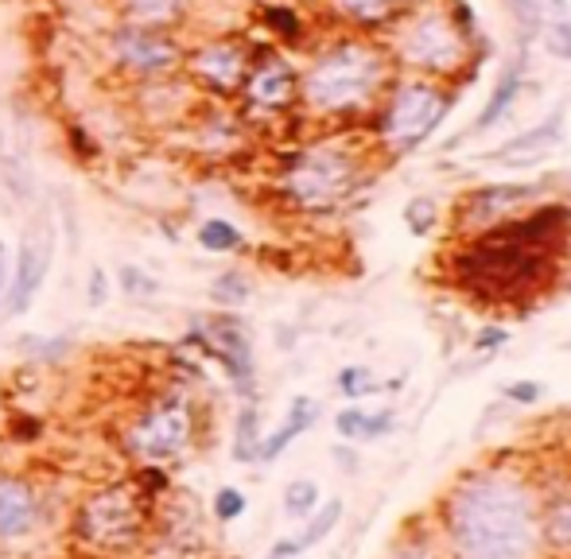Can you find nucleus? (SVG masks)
Masks as SVG:
<instances>
[{
    "instance_id": "6e6552de",
    "label": "nucleus",
    "mask_w": 571,
    "mask_h": 559,
    "mask_svg": "<svg viewBox=\"0 0 571 559\" xmlns=\"http://www.w3.org/2000/svg\"><path fill=\"white\" fill-rule=\"evenodd\" d=\"M187 443H191V412L180 397H168L156 408H148L133 424V432H128V450L148 458V463L175 458Z\"/></svg>"
},
{
    "instance_id": "7ed1b4c3",
    "label": "nucleus",
    "mask_w": 571,
    "mask_h": 559,
    "mask_svg": "<svg viewBox=\"0 0 571 559\" xmlns=\"http://www.w3.org/2000/svg\"><path fill=\"white\" fill-rule=\"evenodd\" d=\"M377 82H381V59L362 43H342L334 52L319 55L316 67L307 70L304 98L323 113H342L366 102Z\"/></svg>"
},
{
    "instance_id": "4468645a",
    "label": "nucleus",
    "mask_w": 571,
    "mask_h": 559,
    "mask_svg": "<svg viewBox=\"0 0 571 559\" xmlns=\"http://www.w3.org/2000/svg\"><path fill=\"white\" fill-rule=\"evenodd\" d=\"M39 517L35 490L20 478H0V540H20Z\"/></svg>"
},
{
    "instance_id": "9d476101",
    "label": "nucleus",
    "mask_w": 571,
    "mask_h": 559,
    "mask_svg": "<svg viewBox=\"0 0 571 559\" xmlns=\"http://www.w3.org/2000/svg\"><path fill=\"white\" fill-rule=\"evenodd\" d=\"M187 342H198L203 350H210L218 362L226 365L230 381L238 392H253V346H249V334L233 315H218L210 322H198L195 334Z\"/></svg>"
},
{
    "instance_id": "c85d7f7f",
    "label": "nucleus",
    "mask_w": 571,
    "mask_h": 559,
    "mask_svg": "<svg viewBox=\"0 0 571 559\" xmlns=\"http://www.w3.org/2000/svg\"><path fill=\"white\" fill-rule=\"evenodd\" d=\"M121 292L133 299H152V296H160V280L140 272L137 264H125V269H121Z\"/></svg>"
},
{
    "instance_id": "a211bd4d",
    "label": "nucleus",
    "mask_w": 571,
    "mask_h": 559,
    "mask_svg": "<svg viewBox=\"0 0 571 559\" xmlns=\"http://www.w3.org/2000/svg\"><path fill=\"white\" fill-rule=\"evenodd\" d=\"M316 420H319V404H316V400L296 397V400H292V408H288V420H284V424L276 427V432L269 435V440H261V458H265V463L281 458L284 450H288L292 443H296L299 435L307 432V427L316 424Z\"/></svg>"
},
{
    "instance_id": "20e7f679",
    "label": "nucleus",
    "mask_w": 571,
    "mask_h": 559,
    "mask_svg": "<svg viewBox=\"0 0 571 559\" xmlns=\"http://www.w3.org/2000/svg\"><path fill=\"white\" fill-rule=\"evenodd\" d=\"M55 261V226L47 214H39V221L24 229V241H20L16 253V269L9 276V288L0 292V311L9 315H24L32 307V299L39 296L43 280L52 272Z\"/></svg>"
},
{
    "instance_id": "39448f33",
    "label": "nucleus",
    "mask_w": 571,
    "mask_h": 559,
    "mask_svg": "<svg viewBox=\"0 0 571 559\" xmlns=\"http://www.w3.org/2000/svg\"><path fill=\"white\" fill-rule=\"evenodd\" d=\"M113 59L121 70L137 78H171L183 62L180 39L168 27H145V24H121L110 39Z\"/></svg>"
},
{
    "instance_id": "ddd939ff",
    "label": "nucleus",
    "mask_w": 571,
    "mask_h": 559,
    "mask_svg": "<svg viewBox=\"0 0 571 559\" xmlns=\"http://www.w3.org/2000/svg\"><path fill=\"white\" fill-rule=\"evenodd\" d=\"M560 140H563V110H556L545 125H537V128H529V133H521V136H513V140H505V145L498 148V152H490L487 160L510 163V168H517V163H537V160H545V156L552 152Z\"/></svg>"
},
{
    "instance_id": "6ab92c4d",
    "label": "nucleus",
    "mask_w": 571,
    "mask_h": 559,
    "mask_svg": "<svg viewBox=\"0 0 571 559\" xmlns=\"http://www.w3.org/2000/svg\"><path fill=\"white\" fill-rule=\"evenodd\" d=\"M125 24H145V27H171L183 20L187 0H117Z\"/></svg>"
},
{
    "instance_id": "412c9836",
    "label": "nucleus",
    "mask_w": 571,
    "mask_h": 559,
    "mask_svg": "<svg viewBox=\"0 0 571 559\" xmlns=\"http://www.w3.org/2000/svg\"><path fill=\"white\" fill-rule=\"evenodd\" d=\"M517 90H521V62H513V67L505 70L502 82H498V90L490 93L487 110L478 113V121L470 125L467 136H478V133H487L490 125H498V121H502L505 113H510V105H513V98H517Z\"/></svg>"
},
{
    "instance_id": "a878e982",
    "label": "nucleus",
    "mask_w": 571,
    "mask_h": 559,
    "mask_svg": "<svg viewBox=\"0 0 571 559\" xmlns=\"http://www.w3.org/2000/svg\"><path fill=\"white\" fill-rule=\"evenodd\" d=\"M249 280L241 276V272H222V276L214 280V288H210V296H214V304H222V307H241L249 299Z\"/></svg>"
},
{
    "instance_id": "f3484780",
    "label": "nucleus",
    "mask_w": 571,
    "mask_h": 559,
    "mask_svg": "<svg viewBox=\"0 0 571 559\" xmlns=\"http://www.w3.org/2000/svg\"><path fill=\"white\" fill-rule=\"evenodd\" d=\"M342 521V501L339 498H331L327 505H319L316 513H311V521L304 525V533L299 536H288V540H281L273 548V559H292V556H299V551H307V548H316V544H323L327 536L334 533V525Z\"/></svg>"
},
{
    "instance_id": "2eb2a0df",
    "label": "nucleus",
    "mask_w": 571,
    "mask_h": 559,
    "mask_svg": "<svg viewBox=\"0 0 571 559\" xmlns=\"http://www.w3.org/2000/svg\"><path fill=\"white\" fill-rule=\"evenodd\" d=\"M296 85H299L296 70H292L288 62H281V59L261 62V67L245 75L249 98H253L256 105H269V110H281V105H288L292 98H296Z\"/></svg>"
},
{
    "instance_id": "423d86ee",
    "label": "nucleus",
    "mask_w": 571,
    "mask_h": 559,
    "mask_svg": "<svg viewBox=\"0 0 571 559\" xmlns=\"http://www.w3.org/2000/svg\"><path fill=\"white\" fill-rule=\"evenodd\" d=\"M354 183V163L334 148H311L288 171V195L299 206H327L342 198Z\"/></svg>"
},
{
    "instance_id": "9b49d317",
    "label": "nucleus",
    "mask_w": 571,
    "mask_h": 559,
    "mask_svg": "<svg viewBox=\"0 0 571 559\" xmlns=\"http://www.w3.org/2000/svg\"><path fill=\"white\" fill-rule=\"evenodd\" d=\"M187 67L195 70L206 85H214V90H222V93H233L249 75L245 52H241L233 39H210L206 47H198V52L191 55Z\"/></svg>"
},
{
    "instance_id": "72a5a7b5",
    "label": "nucleus",
    "mask_w": 571,
    "mask_h": 559,
    "mask_svg": "<svg viewBox=\"0 0 571 559\" xmlns=\"http://www.w3.org/2000/svg\"><path fill=\"white\" fill-rule=\"evenodd\" d=\"M435 221V203H427V198H416V203H409V229L412 233H427Z\"/></svg>"
},
{
    "instance_id": "f03ea898",
    "label": "nucleus",
    "mask_w": 571,
    "mask_h": 559,
    "mask_svg": "<svg viewBox=\"0 0 571 559\" xmlns=\"http://www.w3.org/2000/svg\"><path fill=\"white\" fill-rule=\"evenodd\" d=\"M568 221V206H545L525 221L494 226L459 256L462 288L482 292L490 299H513L521 292L540 288V280L548 276L556 233H563Z\"/></svg>"
},
{
    "instance_id": "4c0bfd02",
    "label": "nucleus",
    "mask_w": 571,
    "mask_h": 559,
    "mask_svg": "<svg viewBox=\"0 0 571 559\" xmlns=\"http://www.w3.org/2000/svg\"><path fill=\"white\" fill-rule=\"evenodd\" d=\"M510 397L521 400V404H533V400L540 397V389L537 385H510Z\"/></svg>"
},
{
    "instance_id": "e433bc0d",
    "label": "nucleus",
    "mask_w": 571,
    "mask_h": 559,
    "mask_svg": "<svg viewBox=\"0 0 571 559\" xmlns=\"http://www.w3.org/2000/svg\"><path fill=\"white\" fill-rule=\"evenodd\" d=\"M105 296H110V280H105L102 269H90V292H85V299H90V307H102Z\"/></svg>"
},
{
    "instance_id": "c9c22d12",
    "label": "nucleus",
    "mask_w": 571,
    "mask_h": 559,
    "mask_svg": "<svg viewBox=\"0 0 571 559\" xmlns=\"http://www.w3.org/2000/svg\"><path fill=\"white\" fill-rule=\"evenodd\" d=\"M67 140H70V148H75V156L78 160H94L98 156V145H90V136H85V128L82 125H70L67 128Z\"/></svg>"
},
{
    "instance_id": "aec40b11",
    "label": "nucleus",
    "mask_w": 571,
    "mask_h": 559,
    "mask_svg": "<svg viewBox=\"0 0 571 559\" xmlns=\"http://www.w3.org/2000/svg\"><path fill=\"white\" fill-rule=\"evenodd\" d=\"M334 427H339L342 440H381L385 432L392 427V412H377L369 415L366 408H342L339 415H334Z\"/></svg>"
},
{
    "instance_id": "5701e85b",
    "label": "nucleus",
    "mask_w": 571,
    "mask_h": 559,
    "mask_svg": "<svg viewBox=\"0 0 571 559\" xmlns=\"http://www.w3.org/2000/svg\"><path fill=\"white\" fill-rule=\"evenodd\" d=\"M233 458L238 463H253L261 458V412L253 404L238 412V432H233Z\"/></svg>"
},
{
    "instance_id": "58836bf2",
    "label": "nucleus",
    "mask_w": 571,
    "mask_h": 559,
    "mask_svg": "<svg viewBox=\"0 0 571 559\" xmlns=\"http://www.w3.org/2000/svg\"><path fill=\"white\" fill-rule=\"evenodd\" d=\"M9 276H12V264H9V246L0 238V292L9 288Z\"/></svg>"
},
{
    "instance_id": "f257e3e1",
    "label": "nucleus",
    "mask_w": 571,
    "mask_h": 559,
    "mask_svg": "<svg viewBox=\"0 0 571 559\" xmlns=\"http://www.w3.org/2000/svg\"><path fill=\"white\" fill-rule=\"evenodd\" d=\"M447 528L462 559H533L540 540L537 501L513 478H475L447 505Z\"/></svg>"
},
{
    "instance_id": "473e14b6",
    "label": "nucleus",
    "mask_w": 571,
    "mask_h": 559,
    "mask_svg": "<svg viewBox=\"0 0 571 559\" xmlns=\"http://www.w3.org/2000/svg\"><path fill=\"white\" fill-rule=\"evenodd\" d=\"M545 43H548V52L556 55V59H571V24H548V35H545Z\"/></svg>"
},
{
    "instance_id": "7c9ffc66",
    "label": "nucleus",
    "mask_w": 571,
    "mask_h": 559,
    "mask_svg": "<svg viewBox=\"0 0 571 559\" xmlns=\"http://www.w3.org/2000/svg\"><path fill=\"white\" fill-rule=\"evenodd\" d=\"M245 513V493L233 490V486H222L214 493V517L218 521H238Z\"/></svg>"
},
{
    "instance_id": "0eeeda50",
    "label": "nucleus",
    "mask_w": 571,
    "mask_h": 559,
    "mask_svg": "<svg viewBox=\"0 0 571 559\" xmlns=\"http://www.w3.org/2000/svg\"><path fill=\"white\" fill-rule=\"evenodd\" d=\"M75 528L98 548H125L140 536V501L128 490H105L85 501Z\"/></svg>"
},
{
    "instance_id": "cd10ccee",
    "label": "nucleus",
    "mask_w": 571,
    "mask_h": 559,
    "mask_svg": "<svg viewBox=\"0 0 571 559\" xmlns=\"http://www.w3.org/2000/svg\"><path fill=\"white\" fill-rule=\"evenodd\" d=\"M334 9H339L342 16L362 20V24H369V20L389 16V12L397 9V0H334Z\"/></svg>"
},
{
    "instance_id": "f8f14e48",
    "label": "nucleus",
    "mask_w": 571,
    "mask_h": 559,
    "mask_svg": "<svg viewBox=\"0 0 571 559\" xmlns=\"http://www.w3.org/2000/svg\"><path fill=\"white\" fill-rule=\"evenodd\" d=\"M409 59L427 70H447L459 59V32L444 16L420 20L409 32Z\"/></svg>"
},
{
    "instance_id": "c756f323",
    "label": "nucleus",
    "mask_w": 571,
    "mask_h": 559,
    "mask_svg": "<svg viewBox=\"0 0 571 559\" xmlns=\"http://www.w3.org/2000/svg\"><path fill=\"white\" fill-rule=\"evenodd\" d=\"M261 20H265L269 32L281 35V39H299V16L288 4H269V9L261 12Z\"/></svg>"
},
{
    "instance_id": "393cba45",
    "label": "nucleus",
    "mask_w": 571,
    "mask_h": 559,
    "mask_svg": "<svg viewBox=\"0 0 571 559\" xmlns=\"http://www.w3.org/2000/svg\"><path fill=\"white\" fill-rule=\"evenodd\" d=\"M316 509H319V486L311 482V478H296V482H288V490H284V513H288L292 521L311 517Z\"/></svg>"
},
{
    "instance_id": "ea45409f",
    "label": "nucleus",
    "mask_w": 571,
    "mask_h": 559,
    "mask_svg": "<svg viewBox=\"0 0 571 559\" xmlns=\"http://www.w3.org/2000/svg\"><path fill=\"white\" fill-rule=\"evenodd\" d=\"M498 342H505V331H498V327H490V331L478 334V346H482V350H494Z\"/></svg>"
},
{
    "instance_id": "f704fd0d",
    "label": "nucleus",
    "mask_w": 571,
    "mask_h": 559,
    "mask_svg": "<svg viewBox=\"0 0 571 559\" xmlns=\"http://www.w3.org/2000/svg\"><path fill=\"white\" fill-rule=\"evenodd\" d=\"M20 346H24L27 354H35V357H62L70 342L67 339H20Z\"/></svg>"
},
{
    "instance_id": "4be33fe9",
    "label": "nucleus",
    "mask_w": 571,
    "mask_h": 559,
    "mask_svg": "<svg viewBox=\"0 0 571 559\" xmlns=\"http://www.w3.org/2000/svg\"><path fill=\"white\" fill-rule=\"evenodd\" d=\"M0 179H4V191H9L16 203H35V171L24 156L16 152H0Z\"/></svg>"
},
{
    "instance_id": "dca6fc26",
    "label": "nucleus",
    "mask_w": 571,
    "mask_h": 559,
    "mask_svg": "<svg viewBox=\"0 0 571 559\" xmlns=\"http://www.w3.org/2000/svg\"><path fill=\"white\" fill-rule=\"evenodd\" d=\"M529 195H533V186H482V191L470 195L467 221L470 226H498L510 206L525 203Z\"/></svg>"
},
{
    "instance_id": "2f4dec72",
    "label": "nucleus",
    "mask_w": 571,
    "mask_h": 559,
    "mask_svg": "<svg viewBox=\"0 0 571 559\" xmlns=\"http://www.w3.org/2000/svg\"><path fill=\"white\" fill-rule=\"evenodd\" d=\"M339 389L346 397H362V392H374L377 385L369 381V369H358V365H350V369L339 373Z\"/></svg>"
},
{
    "instance_id": "b1692460",
    "label": "nucleus",
    "mask_w": 571,
    "mask_h": 559,
    "mask_svg": "<svg viewBox=\"0 0 571 559\" xmlns=\"http://www.w3.org/2000/svg\"><path fill=\"white\" fill-rule=\"evenodd\" d=\"M241 241H245L241 229L226 218H206L203 226H198V246H203L206 253H233V249H241Z\"/></svg>"
},
{
    "instance_id": "1a4fd4ad",
    "label": "nucleus",
    "mask_w": 571,
    "mask_h": 559,
    "mask_svg": "<svg viewBox=\"0 0 571 559\" xmlns=\"http://www.w3.org/2000/svg\"><path fill=\"white\" fill-rule=\"evenodd\" d=\"M444 113H447L444 93H435L432 85H404L392 98L389 113H385V136H389L392 145L412 148L444 121Z\"/></svg>"
},
{
    "instance_id": "bb28decb",
    "label": "nucleus",
    "mask_w": 571,
    "mask_h": 559,
    "mask_svg": "<svg viewBox=\"0 0 571 559\" xmlns=\"http://www.w3.org/2000/svg\"><path fill=\"white\" fill-rule=\"evenodd\" d=\"M545 533L552 536L556 544H571V493L548 501L545 509Z\"/></svg>"
}]
</instances>
